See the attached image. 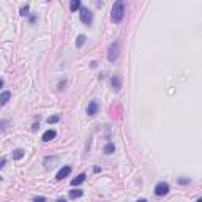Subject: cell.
Here are the masks:
<instances>
[{
    "mask_svg": "<svg viewBox=\"0 0 202 202\" xmlns=\"http://www.w3.org/2000/svg\"><path fill=\"white\" fill-rule=\"evenodd\" d=\"M57 202H66V200H65V199H59Z\"/></svg>",
    "mask_w": 202,
    "mask_h": 202,
    "instance_id": "cell-20",
    "label": "cell"
},
{
    "mask_svg": "<svg viewBox=\"0 0 202 202\" xmlns=\"http://www.w3.org/2000/svg\"><path fill=\"white\" fill-rule=\"evenodd\" d=\"M179 182H180L182 185H185V183H190V180H188V179H180Z\"/></svg>",
    "mask_w": 202,
    "mask_h": 202,
    "instance_id": "cell-19",
    "label": "cell"
},
{
    "mask_svg": "<svg viewBox=\"0 0 202 202\" xmlns=\"http://www.w3.org/2000/svg\"><path fill=\"white\" fill-rule=\"evenodd\" d=\"M118 52H120V44H118V41H115V43H112V44L109 46L108 60H109V62H115L117 57H118Z\"/></svg>",
    "mask_w": 202,
    "mask_h": 202,
    "instance_id": "cell-2",
    "label": "cell"
},
{
    "mask_svg": "<svg viewBox=\"0 0 202 202\" xmlns=\"http://www.w3.org/2000/svg\"><path fill=\"white\" fill-rule=\"evenodd\" d=\"M59 120H60L59 115H52V117H49V118H47V123H49V125H50V123H57Z\"/></svg>",
    "mask_w": 202,
    "mask_h": 202,
    "instance_id": "cell-16",
    "label": "cell"
},
{
    "mask_svg": "<svg viewBox=\"0 0 202 202\" xmlns=\"http://www.w3.org/2000/svg\"><path fill=\"white\" fill-rule=\"evenodd\" d=\"M85 177H87L85 174H79L78 177H76V179H73V180H71V185H73V186H79L81 183H84V182H85Z\"/></svg>",
    "mask_w": 202,
    "mask_h": 202,
    "instance_id": "cell-9",
    "label": "cell"
},
{
    "mask_svg": "<svg viewBox=\"0 0 202 202\" xmlns=\"http://www.w3.org/2000/svg\"><path fill=\"white\" fill-rule=\"evenodd\" d=\"M167 193H169V185H167L166 182L156 183V186H155V194H156V196H164V194H167Z\"/></svg>",
    "mask_w": 202,
    "mask_h": 202,
    "instance_id": "cell-4",
    "label": "cell"
},
{
    "mask_svg": "<svg viewBox=\"0 0 202 202\" xmlns=\"http://www.w3.org/2000/svg\"><path fill=\"white\" fill-rule=\"evenodd\" d=\"M114 150H115V145H114L112 142L106 144V145H104V148H103V152H104L106 155H111V153H114Z\"/></svg>",
    "mask_w": 202,
    "mask_h": 202,
    "instance_id": "cell-11",
    "label": "cell"
},
{
    "mask_svg": "<svg viewBox=\"0 0 202 202\" xmlns=\"http://www.w3.org/2000/svg\"><path fill=\"white\" fill-rule=\"evenodd\" d=\"M82 194H84L82 190H71V191H70V199H78V197H81Z\"/></svg>",
    "mask_w": 202,
    "mask_h": 202,
    "instance_id": "cell-12",
    "label": "cell"
},
{
    "mask_svg": "<svg viewBox=\"0 0 202 202\" xmlns=\"http://www.w3.org/2000/svg\"><path fill=\"white\" fill-rule=\"evenodd\" d=\"M11 98V93L8 92V90H5V92H2V96H0V103H2V106H5L7 103H8V99Z\"/></svg>",
    "mask_w": 202,
    "mask_h": 202,
    "instance_id": "cell-10",
    "label": "cell"
},
{
    "mask_svg": "<svg viewBox=\"0 0 202 202\" xmlns=\"http://www.w3.org/2000/svg\"><path fill=\"white\" fill-rule=\"evenodd\" d=\"M55 136H57V133H55L54 130H47V131H46V133L41 136V139H43L44 142H49V141H52Z\"/></svg>",
    "mask_w": 202,
    "mask_h": 202,
    "instance_id": "cell-8",
    "label": "cell"
},
{
    "mask_svg": "<svg viewBox=\"0 0 202 202\" xmlns=\"http://www.w3.org/2000/svg\"><path fill=\"white\" fill-rule=\"evenodd\" d=\"M22 156H24V150L22 148H16L13 152V160H21Z\"/></svg>",
    "mask_w": 202,
    "mask_h": 202,
    "instance_id": "cell-13",
    "label": "cell"
},
{
    "mask_svg": "<svg viewBox=\"0 0 202 202\" xmlns=\"http://www.w3.org/2000/svg\"><path fill=\"white\" fill-rule=\"evenodd\" d=\"M197 202H202V197H199V199H197Z\"/></svg>",
    "mask_w": 202,
    "mask_h": 202,
    "instance_id": "cell-22",
    "label": "cell"
},
{
    "mask_svg": "<svg viewBox=\"0 0 202 202\" xmlns=\"http://www.w3.org/2000/svg\"><path fill=\"white\" fill-rule=\"evenodd\" d=\"M70 174H71V167H70V166H65V167H62V169L59 171V174H57L55 179H57V180H63L65 177H68Z\"/></svg>",
    "mask_w": 202,
    "mask_h": 202,
    "instance_id": "cell-6",
    "label": "cell"
},
{
    "mask_svg": "<svg viewBox=\"0 0 202 202\" xmlns=\"http://www.w3.org/2000/svg\"><path fill=\"white\" fill-rule=\"evenodd\" d=\"M70 10H71V11L81 10V2H79V0H73V2L70 3Z\"/></svg>",
    "mask_w": 202,
    "mask_h": 202,
    "instance_id": "cell-14",
    "label": "cell"
},
{
    "mask_svg": "<svg viewBox=\"0 0 202 202\" xmlns=\"http://www.w3.org/2000/svg\"><path fill=\"white\" fill-rule=\"evenodd\" d=\"M98 112V101L96 99H93V101H90L89 103V108H87V114L90 115V117H93L95 114Z\"/></svg>",
    "mask_w": 202,
    "mask_h": 202,
    "instance_id": "cell-5",
    "label": "cell"
},
{
    "mask_svg": "<svg viewBox=\"0 0 202 202\" xmlns=\"http://www.w3.org/2000/svg\"><path fill=\"white\" fill-rule=\"evenodd\" d=\"M85 43V35H79L76 40V47H82V44Z\"/></svg>",
    "mask_w": 202,
    "mask_h": 202,
    "instance_id": "cell-15",
    "label": "cell"
},
{
    "mask_svg": "<svg viewBox=\"0 0 202 202\" xmlns=\"http://www.w3.org/2000/svg\"><path fill=\"white\" fill-rule=\"evenodd\" d=\"M111 82H112V87H114V90H115V92H118V90L122 89V78H120L118 74H115V76H114Z\"/></svg>",
    "mask_w": 202,
    "mask_h": 202,
    "instance_id": "cell-7",
    "label": "cell"
},
{
    "mask_svg": "<svg viewBox=\"0 0 202 202\" xmlns=\"http://www.w3.org/2000/svg\"><path fill=\"white\" fill-rule=\"evenodd\" d=\"M137 202H147V200H145V199H141V200H137Z\"/></svg>",
    "mask_w": 202,
    "mask_h": 202,
    "instance_id": "cell-21",
    "label": "cell"
},
{
    "mask_svg": "<svg viewBox=\"0 0 202 202\" xmlns=\"http://www.w3.org/2000/svg\"><path fill=\"white\" fill-rule=\"evenodd\" d=\"M33 202H46V199L40 196V197H35V199H33Z\"/></svg>",
    "mask_w": 202,
    "mask_h": 202,
    "instance_id": "cell-18",
    "label": "cell"
},
{
    "mask_svg": "<svg viewBox=\"0 0 202 202\" xmlns=\"http://www.w3.org/2000/svg\"><path fill=\"white\" fill-rule=\"evenodd\" d=\"M79 16H81V21H82L84 24H87V25H90V24H92V21H93V14H92V11H90L89 8H85V7H82V8H81Z\"/></svg>",
    "mask_w": 202,
    "mask_h": 202,
    "instance_id": "cell-3",
    "label": "cell"
},
{
    "mask_svg": "<svg viewBox=\"0 0 202 202\" xmlns=\"http://www.w3.org/2000/svg\"><path fill=\"white\" fill-rule=\"evenodd\" d=\"M123 16H125V2H123V0H118V2H115L114 7H112L111 17H112L114 22H120L123 19Z\"/></svg>",
    "mask_w": 202,
    "mask_h": 202,
    "instance_id": "cell-1",
    "label": "cell"
},
{
    "mask_svg": "<svg viewBox=\"0 0 202 202\" xmlns=\"http://www.w3.org/2000/svg\"><path fill=\"white\" fill-rule=\"evenodd\" d=\"M27 13H29V5H25V7L21 8V14H22V16H25Z\"/></svg>",
    "mask_w": 202,
    "mask_h": 202,
    "instance_id": "cell-17",
    "label": "cell"
}]
</instances>
